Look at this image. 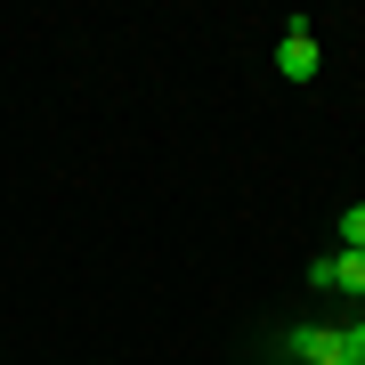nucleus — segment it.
<instances>
[{"mask_svg":"<svg viewBox=\"0 0 365 365\" xmlns=\"http://www.w3.org/2000/svg\"><path fill=\"white\" fill-rule=\"evenodd\" d=\"M317 66H325V49H317V25H309V16H284V41H276V73H284V81H317Z\"/></svg>","mask_w":365,"mask_h":365,"instance_id":"obj_1","label":"nucleus"},{"mask_svg":"<svg viewBox=\"0 0 365 365\" xmlns=\"http://www.w3.org/2000/svg\"><path fill=\"white\" fill-rule=\"evenodd\" d=\"M276 357H292V365H349V341H341V325H292Z\"/></svg>","mask_w":365,"mask_h":365,"instance_id":"obj_2","label":"nucleus"},{"mask_svg":"<svg viewBox=\"0 0 365 365\" xmlns=\"http://www.w3.org/2000/svg\"><path fill=\"white\" fill-rule=\"evenodd\" d=\"M325 292H357L365 300V252H325Z\"/></svg>","mask_w":365,"mask_h":365,"instance_id":"obj_3","label":"nucleus"},{"mask_svg":"<svg viewBox=\"0 0 365 365\" xmlns=\"http://www.w3.org/2000/svg\"><path fill=\"white\" fill-rule=\"evenodd\" d=\"M341 252H365V203L341 211Z\"/></svg>","mask_w":365,"mask_h":365,"instance_id":"obj_4","label":"nucleus"},{"mask_svg":"<svg viewBox=\"0 0 365 365\" xmlns=\"http://www.w3.org/2000/svg\"><path fill=\"white\" fill-rule=\"evenodd\" d=\"M341 341H349V365H365V317H357V325H341Z\"/></svg>","mask_w":365,"mask_h":365,"instance_id":"obj_5","label":"nucleus"}]
</instances>
